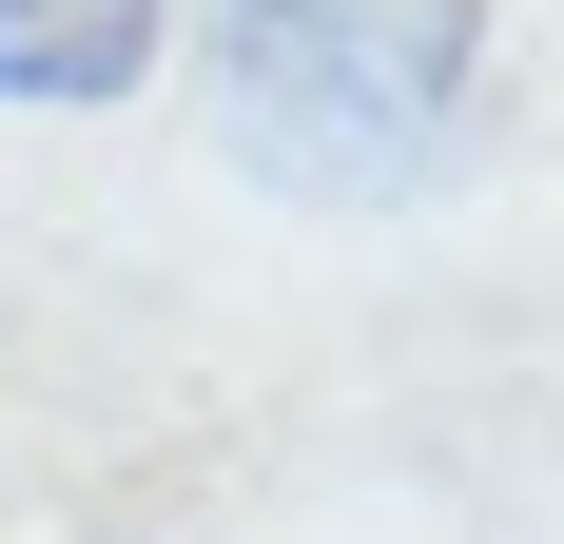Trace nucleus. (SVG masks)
I'll list each match as a JSON object with an SVG mask.
<instances>
[{
  "label": "nucleus",
  "mask_w": 564,
  "mask_h": 544,
  "mask_svg": "<svg viewBox=\"0 0 564 544\" xmlns=\"http://www.w3.org/2000/svg\"><path fill=\"white\" fill-rule=\"evenodd\" d=\"M467 0H215V78H234V156L273 195H409L467 137Z\"/></svg>",
  "instance_id": "nucleus-1"
},
{
  "label": "nucleus",
  "mask_w": 564,
  "mask_h": 544,
  "mask_svg": "<svg viewBox=\"0 0 564 544\" xmlns=\"http://www.w3.org/2000/svg\"><path fill=\"white\" fill-rule=\"evenodd\" d=\"M175 0H0V117H117L156 78Z\"/></svg>",
  "instance_id": "nucleus-2"
}]
</instances>
